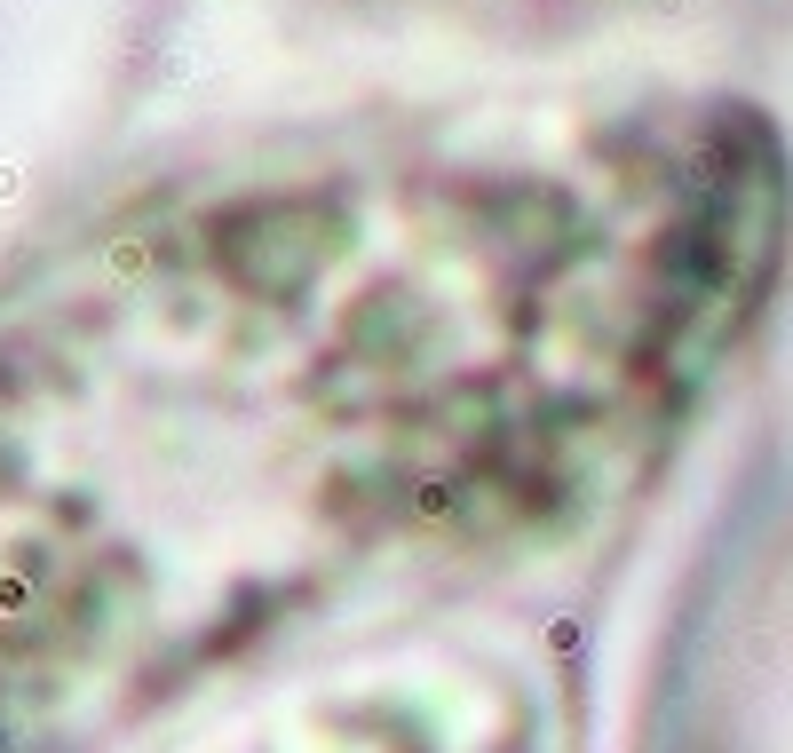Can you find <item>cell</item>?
<instances>
[{
  "mask_svg": "<svg viewBox=\"0 0 793 753\" xmlns=\"http://www.w3.org/2000/svg\"><path fill=\"white\" fill-rule=\"evenodd\" d=\"M738 96L381 111L0 262V753H119L286 643L619 516L778 294Z\"/></svg>",
  "mask_w": 793,
  "mask_h": 753,
  "instance_id": "6da1fadb",
  "label": "cell"
},
{
  "mask_svg": "<svg viewBox=\"0 0 793 753\" xmlns=\"http://www.w3.org/2000/svg\"><path fill=\"white\" fill-rule=\"evenodd\" d=\"M199 753H571L548 682L484 643H421L294 682Z\"/></svg>",
  "mask_w": 793,
  "mask_h": 753,
  "instance_id": "7a4b0ae2",
  "label": "cell"
},
{
  "mask_svg": "<svg viewBox=\"0 0 793 753\" xmlns=\"http://www.w3.org/2000/svg\"><path fill=\"white\" fill-rule=\"evenodd\" d=\"M397 24H445V32H492V40H556L611 16H635L643 0H357Z\"/></svg>",
  "mask_w": 793,
  "mask_h": 753,
  "instance_id": "3957f363",
  "label": "cell"
}]
</instances>
